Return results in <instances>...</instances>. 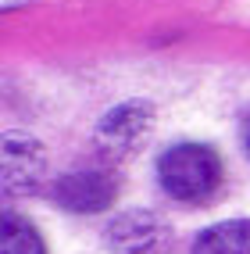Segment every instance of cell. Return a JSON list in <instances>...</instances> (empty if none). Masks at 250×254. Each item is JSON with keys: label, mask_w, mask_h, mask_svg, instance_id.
Masks as SVG:
<instances>
[{"label": "cell", "mask_w": 250, "mask_h": 254, "mask_svg": "<svg viewBox=\"0 0 250 254\" xmlns=\"http://www.w3.org/2000/svg\"><path fill=\"white\" fill-rule=\"evenodd\" d=\"M190 254H250V218L218 222L204 229Z\"/></svg>", "instance_id": "cell-6"}, {"label": "cell", "mask_w": 250, "mask_h": 254, "mask_svg": "<svg viewBox=\"0 0 250 254\" xmlns=\"http://www.w3.org/2000/svg\"><path fill=\"white\" fill-rule=\"evenodd\" d=\"M104 236H107V247L118 254H161L168 247V226L143 208L114 215Z\"/></svg>", "instance_id": "cell-2"}, {"label": "cell", "mask_w": 250, "mask_h": 254, "mask_svg": "<svg viewBox=\"0 0 250 254\" xmlns=\"http://www.w3.org/2000/svg\"><path fill=\"white\" fill-rule=\"evenodd\" d=\"M243 143H247V154H250V118H247V126H243Z\"/></svg>", "instance_id": "cell-8"}, {"label": "cell", "mask_w": 250, "mask_h": 254, "mask_svg": "<svg viewBox=\"0 0 250 254\" xmlns=\"http://www.w3.org/2000/svg\"><path fill=\"white\" fill-rule=\"evenodd\" d=\"M157 179L168 197L193 204V200H204L214 193V186L222 179V161L204 143H179L161 154Z\"/></svg>", "instance_id": "cell-1"}, {"label": "cell", "mask_w": 250, "mask_h": 254, "mask_svg": "<svg viewBox=\"0 0 250 254\" xmlns=\"http://www.w3.org/2000/svg\"><path fill=\"white\" fill-rule=\"evenodd\" d=\"M54 200L64 211H75V215H93V211H104L111 208L114 200V183L104 172H72L54 183Z\"/></svg>", "instance_id": "cell-4"}, {"label": "cell", "mask_w": 250, "mask_h": 254, "mask_svg": "<svg viewBox=\"0 0 250 254\" xmlns=\"http://www.w3.org/2000/svg\"><path fill=\"white\" fill-rule=\"evenodd\" d=\"M150 118H154V111L147 104H122V108H114V111H107L100 118L97 140H100L104 150H111V154H125V150H132L147 136Z\"/></svg>", "instance_id": "cell-5"}, {"label": "cell", "mask_w": 250, "mask_h": 254, "mask_svg": "<svg viewBox=\"0 0 250 254\" xmlns=\"http://www.w3.org/2000/svg\"><path fill=\"white\" fill-rule=\"evenodd\" d=\"M47 172V154L36 140L29 136H4V165H0V179H4V193H29Z\"/></svg>", "instance_id": "cell-3"}, {"label": "cell", "mask_w": 250, "mask_h": 254, "mask_svg": "<svg viewBox=\"0 0 250 254\" xmlns=\"http://www.w3.org/2000/svg\"><path fill=\"white\" fill-rule=\"evenodd\" d=\"M0 254H47L40 233L32 229L25 218L4 211V226H0Z\"/></svg>", "instance_id": "cell-7"}]
</instances>
